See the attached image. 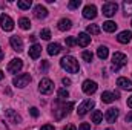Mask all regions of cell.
<instances>
[{
	"mask_svg": "<svg viewBox=\"0 0 132 130\" xmlns=\"http://www.w3.org/2000/svg\"><path fill=\"white\" fill-rule=\"evenodd\" d=\"M60 66L65 69L66 72H69V73H77V72H78V69H80L78 61H77L74 57H71V55L63 57V58L60 60Z\"/></svg>",
	"mask_w": 132,
	"mask_h": 130,
	"instance_id": "1",
	"label": "cell"
},
{
	"mask_svg": "<svg viewBox=\"0 0 132 130\" xmlns=\"http://www.w3.org/2000/svg\"><path fill=\"white\" fill-rule=\"evenodd\" d=\"M126 63H128V57H126L125 54H121V52H115V54L112 55V67H114V70L120 69L121 66H125Z\"/></svg>",
	"mask_w": 132,
	"mask_h": 130,
	"instance_id": "2",
	"label": "cell"
},
{
	"mask_svg": "<svg viewBox=\"0 0 132 130\" xmlns=\"http://www.w3.org/2000/svg\"><path fill=\"white\" fill-rule=\"evenodd\" d=\"M38 90L43 94V95H49L52 90H54V83L49 80V78H43L38 84Z\"/></svg>",
	"mask_w": 132,
	"mask_h": 130,
	"instance_id": "3",
	"label": "cell"
},
{
	"mask_svg": "<svg viewBox=\"0 0 132 130\" xmlns=\"http://www.w3.org/2000/svg\"><path fill=\"white\" fill-rule=\"evenodd\" d=\"M0 26H2L3 31L9 32V31L14 29V20L6 14H0Z\"/></svg>",
	"mask_w": 132,
	"mask_h": 130,
	"instance_id": "4",
	"label": "cell"
},
{
	"mask_svg": "<svg viewBox=\"0 0 132 130\" xmlns=\"http://www.w3.org/2000/svg\"><path fill=\"white\" fill-rule=\"evenodd\" d=\"M29 81H31V75H29V73L17 75V77L12 80V83H14L15 87H26V86L29 84Z\"/></svg>",
	"mask_w": 132,
	"mask_h": 130,
	"instance_id": "5",
	"label": "cell"
},
{
	"mask_svg": "<svg viewBox=\"0 0 132 130\" xmlns=\"http://www.w3.org/2000/svg\"><path fill=\"white\" fill-rule=\"evenodd\" d=\"M117 9H118V6H117V3H114V2H108V3L103 5V14H104L106 17H112V15H115Z\"/></svg>",
	"mask_w": 132,
	"mask_h": 130,
	"instance_id": "6",
	"label": "cell"
},
{
	"mask_svg": "<svg viewBox=\"0 0 132 130\" xmlns=\"http://www.w3.org/2000/svg\"><path fill=\"white\" fill-rule=\"evenodd\" d=\"M94 107V101L92 99H85L80 106H78V110H77V113L80 115V116H83V115H86L91 109Z\"/></svg>",
	"mask_w": 132,
	"mask_h": 130,
	"instance_id": "7",
	"label": "cell"
},
{
	"mask_svg": "<svg viewBox=\"0 0 132 130\" xmlns=\"http://www.w3.org/2000/svg\"><path fill=\"white\" fill-rule=\"evenodd\" d=\"M22 67H23V61H22L20 58H14V60H11L9 64H8V72H9V73H17V72H20Z\"/></svg>",
	"mask_w": 132,
	"mask_h": 130,
	"instance_id": "8",
	"label": "cell"
},
{
	"mask_svg": "<svg viewBox=\"0 0 132 130\" xmlns=\"http://www.w3.org/2000/svg\"><path fill=\"white\" fill-rule=\"evenodd\" d=\"M74 107V103H68V104H63L59 110H54L55 112V119H62L65 115H68L71 112V109Z\"/></svg>",
	"mask_w": 132,
	"mask_h": 130,
	"instance_id": "9",
	"label": "cell"
},
{
	"mask_svg": "<svg viewBox=\"0 0 132 130\" xmlns=\"http://www.w3.org/2000/svg\"><path fill=\"white\" fill-rule=\"evenodd\" d=\"M83 17L88 18V20H92L97 17V8L94 5H86L85 9H83Z\"/></svg>",
	"mask_w": 132,
	"mask_h": 130,
	"instance_id": "10",
	"label": "cell"
},
{
	"mask_svg": "<svg viewBox=\"0 0 132 130\" xmlns=\"http://www.w3.org/2000/svg\"><path fill=\"white\" fill-rule=\"evenodd\" d=\"M81 89H83V92H85L86 95H92V94L97 90V83H95V81H91V80H86V81L83 83Z\"/></svg>",
	"mask_w": 132,
	"mask_h": 130,
	"instance_id": "11",
	"label": "cell"
},
{
	"mask_svg": "<svg viewBox=\"0 0 132 130\" xmlns=\"http://www.w3.org/2000/svg\"><path fill=\"white\" fill-rule=\"evenodd\" d=\"M9 43H11V46H12V49H14L15 52H22V51H23V40H22L20 37H17V35L11 37V38H9Z\"/></svg>",
	"mask_w": 132,
	"mask_h": 130,
	"instance_id": "12",
	"label": "cell"
},
{
	"mask_svg": "<svg viewBox=\"0 0 132 130\" xmlns=\"http://www.w3.org/2000/svg\"><path fill=\"white\" fill-rule=\"evenodd\" d=\"M89 43H91V37H89V34H88V32L78 34V37H77V44H78V46L86 48Z\"/></svg>",
	"mask_w": 132,
	"mask_h": 130,
	"instance_id": "13",
	"label": "cell"
},
{
	"mask_svg": "<svg viewBox=\"0 0 132 130\" xmlns=\"http://www.w3.org/2000/svg\"><path fill=\"white\" fill-rule=\"evenodd\" d=\"M34 15H35V18H38V20L46 18V17H48V9H46L45 6H42V5H37V6L34 8Z\"/></svg>",
	"mask_w": 132,
	"mask_h": 130,
	"instance_id": "14",
	"label": "cell"
},
{
	"mask_svg": "<svg viewBox=\"0 0 132 130\" xmlns=\"http://www.w3.org/2000/svg\"><path fill=\"white\" fill-rule=\"evenodd\" d=\"M117 86L120 89H123V90H132V81L128 80V78H125V77H120L117 80Z\"/></svg>",
	"mask_w": 132,
	"mask_h": 130,
	"instance_id": "15",
	"label": "cell"
},
{
	"mask_svg": "<svg viewBox=\"0 0 132 130\" xmlns=\"http://www.w3.org/2000/svg\"><path fill=\"white\" fill-rule=\"evenodd\" d=\"M104 118H106V121H108V123H111V124H112V123H115V119L118 118V109H114V107H112V109H108V110H106Z\"/></svg>",
	"mask_w": 132,
	"mask_h": 130,
	"instance_id": "16",
	"label": "cell"
},
{
	"mask_svg": "<svg viewBox=\"0 0 132 130\" xmlns=\"http://www.w3.org/2000/svg\"><path fill=\"white\" fill-rule=\"evenodd\" d=\"M40 54H42V46L37 44V43H34L32 46L29 48V57H31L32 60H37V58L40 57Z\"/></svg>",
	"mask_w": 132,
	"mask_h": 130,
	"instance_id": "17",
	"label": "cell"
},
{
	"mask_svg": "<svg viewBox=\"0 0 132 130\" xmlns=\"http://www.w3.org/2000/svg\"><path fill=\"white\" fill-rule=\"evenodd\" d=\"M117 40H118V43H123V44H126V43H129V41L132 40V32H131V31H123V32L118 34Z\"/></svg>",
	"mask_w": 132,
	"mask_h": 130,
	"instance_id": "18",
	"label": "cell"
},
{
	"mask_svg": "<svg viewBox=\"0 0 132 130\" xmlns=\"http://www.w3.org/2000/svg\"><path fill=\"white\" fill-rule=\"evenodd\" d=\"M118 98V94H112V92H103L101 94V101L103 103H112L114 99H117Z\"/></svg>",
	"mask_w": 132,
	"mask_h": 130,
	"instance_id": "19",
	"label": "cell"
},
{
	"mask_svg": "<svg viewBox=\"0 0 132 130\" xmlns=\"http://www.w3.org/2000/svg\"><path fill=\"white\" fill-rule=\"evenodd\" d=\"M60 52H62V46L59 43H51L48 46V54L49 55H59Z\"/></svg>",
	"mask_w": 132,
	"mask_h": 130,
	"instance_id": "20",
	"label": "cell"
},
{
	"mask_svg": "<svg viewBox=\"0 0 132 130\" xmlns=\"http://www.w3.org/2000/svg\"><path fill=\"white\" fill-rule=\"evenodd\" d=\"M6 116H8V118L11 119V123H14V124H19V123L22 121V118H20L12 109H8V110H6Z\"/></svg>",
	"mask_w": 132,
	"mask_h": 130,
	"instance_id": "21",
	"label": "cell"
},
{
	"mask_svg": "<svg viewBox=\"0 0 132 130\" xmlns=\"http://www.w3.org/2000/svg\"><path fill=\"white\" fill-rule=\"evenodd\" d=\"M71 28H72V22L69 18H62L59 22V29L60 31H69Z\"/></svg>",
	"mask_w": 132,
	"mask_h": 130,
	"instance_id": "22",
	"label": "cell"
},
{
	"mask_svg": "<svg viewBox=\"0 0 132 130\" xmlns=\"http://www.w3.org/2000/svg\"><path fill=\"white\" fill-rule=\"evenodd\" d=\"M115 29H117V23L115 22L108 20V22L103 23V31H106V32H115Z\"/></svg>",
	"mask_w": 132,
	"mask_h": 130,
	"instance_id": "23",
	"label": "cell"
},
{
	"mask_svg": "<svg viewBox=\"0 0 132 130\" xmlns=\"http://www.w3.org/2000/svg\"><path fill=\"white\" fill-rule=\"evenodd\" d=\"M97 55H98L100 60H106L108 55H109V49L106 46H100L98 49H97Z\"/></svg>",
	"mask_w": 132,
	"mask_h": 130,
	"instance_id": "24",
	"label": "cell"
},
{
	"mask_svg": "<svg viewBox=\"0 0 132 130\" xmlns=\"http://www.w3.org/2000/svg\"><path fill=\"white\" fill-rule=\"evenodd\" d=\"M19 25H20V28L25 29V31L31 28V22H29V18H26V17H22V18L19 20Z\"/></svg>",
	"mask_w": 132,
	"mask_h": 130,
	"instance_id": "25",
	"label": "cell"
},
{
	"mask_svg": "<svg viewBox=\"0 0 132 130\" xmlns=\"http://www.w3.org/2000/svg\"><path fill=\"white\" fill-rule=\"evenodd\" d=\"M31 5H32L31 0H20V2H17V6H19L20 9H29Z\"/></svg>",
	"mask_w": 132,
	"mask_h": 130,
	"instance_id": "26",
	"label": "cell"
},
{
	"mask_svg": "<svg viewBox=\"0 0 132 130\" xmlns=\"http://www.w3.org/2000/svg\"><path fill=\"white\" fill-rule=\"evenodd\" d=\"M101 119H103V113H101L100 110H94V113H92V121H94L95 124H100Z\"/></svg>",
	"mask_w": 132,
	"mask_h": 130,
	"instance_id": "27",
	"label": "cell"
},
{
	"mask_svg": "<svg viewBox=\"0 0 132 130\" xmlns=\"http://www.w3.org/2000/svg\"><path fill=\"white\" fill-rule=\"evenodd\" d=\"M86 31H88V34H91V35H98L100 34V28L97 26V25H89Z\"/></svg>",
	"mask_w": 132,
	"mask_h": 130,
	"instance_id": "28",
	"label": "cell"
},
{
	"mask_svg": "<svg viewBox=\"0 0 132 130\" xmlns=\"http://www.w3.org/2000/svg\"><path fill=\"white\" fill-rule=\"evenodd\" d=\"M69 97V92L66 89H59V101H65Z\"/></svg>",
	"mask_w": 132,
	"mask_h": 130,
	"instance_id": "29",
	"label": "cell"
},
{
	"mask_svg": "<svg viewBox=\"0 0 132 130\" xmlns=\"http://www.w3.org/2000/svg\"><path fill=\"white\" fill-rule=\"evenodd\" d=\"M92 52H89V51H83L81 52V58L85 60V61H92Z\"/></svg>",
	"mask_w": 132,
	"mask_h": 130,
	"instance_id": "30",
	"label": "cell"
},
{
	"mask_svg": "<svg viewBox=\"0 0 132 130\" xmlns=\"http://www.w3.org/2000/svg\"><path fill=\"white\" fill-rule=\"evenodd\" d=\"M80 5H81V0H71L68 6H69V9H77Z\"/></svg>",
	"mask_w": 132,
	"mask_h": 130,
	"instance_id": "31",
	"label": "cell"
},
{
	"mask_svg": "<svg viewBox=\"0 0 132 130\" xmlns=\"http://www.w3.org/2000/svg\"><path fill=\"white\" fill-rule=\"evenodd\" d=\"M75 44H77V38H75V37H68V38H66V46L74 48Z\"/></svg>",
	"mask_w": 132,
	"mask_h": 130,
	"instance_id": "32",
	"label": "cell"
},
{
	"mask_svg": "<svg viewBox=\"0 0 132 130\" xmlns=\"http://www.w3.org/2000/svg\"><path fill=\"white\" fill-rule=\"evenodd\" d=\"M40 37H42L43 40H49V38H51V31H49V29H43V31L40 32Z\"/></svg>",
	"mask_w": 132,
	"mask_h": 130,
	"instance_id": "33",
	"label": "cell"
},
{
	"mask_svg": "<svg viewBox=\"0 0 132 130\" xmlns=\"http://www.w3.org/2000/svg\"><path fill=\"white\" fill-rule=\"evenodd\" d=\"M123 6H125L126 14H132V2H125V3H123Z\"/></svg>",
	"mask_w": 132,
	"mask_h": 130,
	"instance_id": "34",
	"label": "cell"
},
{
	"mask_svg": "<svg viewBox=\"0 0 132 130\" xmlns=\"http://www.w3.org/2000/svg\"><path fill=\"white\" fill-rule=\"evenodd\" d=\"M29 113L32 115L34 118H37V116L40 115V113H38V109H37V107H31V109H29Z\"/></svg>",
	"mask_w": 132,
	"mask_h": 130,
	"instance_id": "35",
	"label": "cell"
},
{
	"mask_svg": "<svg viewBox=\"0 0 132 130\" xmlns=\"http://www.w3.org/2000/svg\"><path fill=\"white\" fill-rule=\"evenodd\" d=\"M78 130H91V124H88V123H81L80 127H78Z\"/></svg>",
	"mask_w": 132,
	"mask_h": 130,
	"instance_id": "36",
	"label": "cell"
},
{
	"mask_svg": "<svg viewBox=\"0 0 132 130\" xmlns=\"http://www.w3.org/2000/svg\"><path fill=\"white\" fill-rule=\"evenodd\" d=\"M63 130H77V129H75V126H74V124H68V126L63 127Z\"/></svg>",
	"mask_w": 132,
	"mask_h": 130,
	"instance_id": "37",
	"label": "cell"
},
{
	"mask_svg": "<svg viewBox=\"0 0 132 130\" xmlns=\"http://www.w3.org/2000/svg\"><path fill=\"white\" fill-rule=\"evenodd\" d=\"M40 130H54V127H52V126H49V124H46V126H43Z\"/></svg>",
	"mask_w": 132,
	"mask_h": 130,
	"instance_id": "38",
	"label": "cell"
},
{
	"mask_svg": "<svg viewBox=\"0 0 132 130\" xmlns=\"http://www.w3.org/2000/svg\"><path fill=\"white\" fill-rule=\"evenodd\" d=\"M62 83H63L65 86H69V84H71V80H69V78H63V80H62Z\"/></svg>",
	"mask_w": 132,
	"mask_h": 130,
	"instance_id": "39",
	"label": "cell"
},
{
	"mask_svg": "<svg viewBox=\"0 0 132 130\" xmlns=\"http://www.w3.org/2000/svg\"><path fill=\"white\" fill-rule=\"evenodd\" d=\"M131 121H132V112L129 115H126V123H131Z\"/></svg>",
	"mask_w": 132,
	"mask_h": 130,
	"instance_id": "40",
	"label": "cell"
},
{
	"mask_svg": "<svg viewBox=\"0 0 132 130\" xmlns=\"http://www.w3.org/2000/svg\"><path fill=\"white\" fill-rule=\"evenodd\" d=\"M128 106H129V107L132 109V97H129V98H128Z\"/></svg>",
	"mask_w": 132,
	"mask_h": 130,
	"instance_id": "41",
	"label": "cell"
},
{
	"mask_svg": "<svg viewBox=\"0 0 132 130\" xmlns=\"http://www.w3.org/2000/svg\"><path fill=\"white\" fill-rule=\"evenodd\" d=\"M48 61H43V70H46V69H48Z\"/></svg>",
	"mask_w": 132,
	"mask_h": 130,
	"instance_id": "42",
	"label": "cell"
},
{
	"mask_svg": "<svg viewBox=\"0 0 132 130\" xmlns=\"http://www.w3.org/2000/svg\"><path fill=\"white\" fill-rule=\"evenodd\" d=\"M3 60V51H2V48H0V61Z\"/></svg>",
	"mask_w": 132,
	"mask_h": 130,
	"instance_id": "43",
	"label": "cell"
},
{
	"mask_svg": "<svg viewBox=\"0 0 132 130\" xmlns=\"http://www.w3.org/2000/svg\"><path fill=\"white\" fill-rule=\"evenodd\" d=\"M3 77H5V73H3V72L0 70V80H3Z\"/></svg>",
	"mask_w": 132,
	"mask_h": 130,
	"instance_id": "44",
	"label": "cell"
},
{
	"mask_svg": "<svg viewBox=\"0 0 132 130\" xmlns=\"http://www.w3.org/2000/svg\"><path fill=\"white\" fill-rule=\"evenodd\" d=\"M106 130H112V129H106Z\"/></svg>",
	"mask_w": 132,
	"mask_h": 130,
	"instance_id": "45",
	"label": "cell"
},
{
	"mask_svg": "<svg viewBox=\"0 0 132 130\" xmlns=\"http://www.w3.org/2000/svg\"><path fill=\"white\" fill-rule=\"evenodd\" d=\"M131 25H132V22H131Z\"/></svg>",
	"mask_w": 132,
	"mask_h": 130,
	"instance_id": "46",
	"label": "cell"
}]
</instances>
